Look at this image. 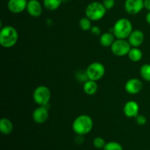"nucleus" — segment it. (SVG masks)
<instances>
[{
  "label": "nucleus",
  "mask_w": 150,
  "mask_h": 150,
  "mask_svg": "<svg viewBox=\"0 0 150 150\" xmlns=\"http://www.w3.org/2000/svg\"><path fill=\"white\" fill-rule=\"evenodd\" d=\"M93 125V120L89 116L82 114L75 119L72 127L76 135L85 136L92 131Z\"/></svg>",
  "instance_id": "f257e3e1"
},
{
  "label": "nucleus",
  "mask_w": 150,
  "mask_h": 150,
  "mask_svg": "<svg viewBox=\"0 0 150 150\" xmlns=\"http://www.w3.org/2000/svg\"><path fill=\"white\" fill-rule=\"evenodd\" d=\"M117 39H127L133 32V25L129 19L123 18L117 20L109 30Z\"/></svg>",
  "instance_id": "f03ea898"
},
{
  "label": "nucleus",
  "mask_w": 150,
  "mask_h": 150,
  "mask_svg": "<svg viewBox=\"0 0 150 150\" xmlns=\"http://www.w3.org/2000/svg\"><path fill=\"white\" fill-rule=\"evenodd\" d=\"M18 40V34L13 26H5L0 31V44L5 48L14 46Z\"/></svg>",
  "instance_id": "7ed1b4c3"
},
{
  "label": "nucleus",
  "mask_w": 150,
  "mask_h": 150,
  "mask_svg": "<svg viewBox=\"0 0 150 150\" xmlns=\"http://www.w3.org/2000/svg\"><path fill=\"white\" fill-rule=\"evenodd\" d=\"M106 10L103 3L93 1L88 4L86 7L85 10V15H86V17L90 19L91 21H96L100 20L105 16Z\"/></svg>",
  "instance_id": "20e7f679"
},
{
  "label": "nucleus",
  "mask_w": 150,
  "mask_h": 150,
  "mask_svg": "<svg viewBox=\"0 0 150 150\" xmlns=\"http://www.w3.org/2000/svg\"><path fill=\"white\" fill-rule=\"evenodd\" d=\"M51 91L47 86H39L33 92V100L38 105L46 106L51 99Z\"/></svg>",
  "instance_id": "39448f33"
},
{
  "label": "nucleus",
  "mask_w": 150,
  "mask_h": 150,
  "mask_svg": "<svg viewBox=\"0 0 150 150\" xmlns=\"http://www.w3.org/2000/svg\"><path fill=\"white\" fill-rule=\"evenodd\" d=\"M86 71L89 80L97 81L103 77L105 73V69L102 63L95 62L91 63L88 66Z\"/></svg>",
  "instance_id": "423d86ee"
},
{
  "label": "nucleus",
  "mask_w": 150,
  "mask_h": 150,
  "mask_svg": "<svg viewBox=\"0 0 150 150\" xmlns=\"http://www.w3.org/2000/svg\"><path fill=\"white\" fill-rule=\"evenodd\" d=\"M111 51L114 55L117 57H123L127 55L131 49V45L129 43L128 40L125 39L115 40L114 43L111 46Z\"/></svg>",
  "instance_id": "0eeeda50"
},
{
  "label": "nucleus",
  "mask_w": 150,
  "mask_h": 150,
  "mask_svg": "<svg viewBox=\"0 0 150 150\" xmlns=\"http://www.w3.org/2000/svg\"><path fill=\"white\" fill-rule=\"evenodd\" d=\"M144 0H125V9L130 15H136L144 8Z\"/></svg>",
  "instance_id": "6e6552de"
},
{
  "label": "nucleus",
  "mask_w": 150,
  "mask_h": 150,
  "mask_svg": "<svg viewBox=\"0 0 150 150\" xmlns=\"http://www.w3.org/2000/svg\"><path fill=\"white\" fill-rule=\"evenodd\" d=\"M125 91L130 95L139 94L143 89V83L139 79H130L126 82Z\"/></svg>",
  "instance_id": "1a4fd4ad"
},
{
  "label": "nucleus",
  "mask_w": 150,
  "mask_h": 150,
  "mask_svg": "<svg viewBox=\"0 0 150 150\" xmlns=\"http://www.w3.org/2000/svg\"><path fill=\"white\" fill-rule=\"evenodd\" d=\"M48 116H49V113L46 106L39 105V107L33 111L32 119L34 122L38 124H43L48 120Z\"/></svg>",
  "instance_id": "9d476101"
},
{
  "label": "nucleus",
  "mask_w": 150,
  "mask_h": 150,
  "mask_svg": "<svg viewBox=\"0 0 150 150\" xmlns=\"http://www.w3.org/2000/svg\"><path fill=\"white\" fill-rule=\"evenodd\" d=\"M123 112L128 118H136L139 114V105L134 100L127 101L123 107Z\"/></svg>",
  "instance_id": "9b49d317"
},
{
  "label": "nucleus",
  "mask_w": 150,
  "mask_h": 150,
  "mask_svg": "<svg viewBox=\"0 0 150 150\" xmlns=\"http://www.w3.org/2000/svg\"><path fill=\"white\" fill-rule=\"evenodd\" d=\"M27 0H9L7 7L13 13H21L26 10Z\"/></svg>",
  "instance_id": "f8f14e48"
},
{
  "label": "nucleus",
  "mask_w": 150,
  "mask_h": 150,
  "mask_svg": "<svg viewBox=\"0 0 150 150\" xmlns=\"http://www.w3.org/2000/svg\"><path fill=\"white\" fill-rule=\"evenodd\" d=\"M26 11L31 16L38 18L42 13V7L38 0H29L26 6Z\"/></svg>",
  "instance_id": "ddd939ff"
},
{
  "label": "nucleus",
  "mask_w": 150,
  "mask_h": 150,
  "mask_svg": "<svg viewBox=\"0 0 150 150\" xmlns=\"http://www.w3.org/2000/svg\"><path fill=\"white\" fill-rule=\"evenodd\" d=\"M144 40V35L143 32L139 29L133 30L130 36L128 37V42L131 47L139 48Z\"/></svg>",
  "instance_id": "4468645a"
},
{
  "label": "nucleus",
  "mask_w": 150,
  "mask_h": 150,
  "mask_svg": "<svg viewBox=\"0 0 150 150\" xmlns=\"http://www.w3.org/2000/svg\"><path fill=\"white\" fill-rule=\"evenodd\" d=\"M115 38L116 37L112 32H105L100 35V42L103 47H111L115 41Z\"/></svg>",
  "instance_id": "2eb2a0df"
},
{
  "label": "nucleus",
  "mask_w": 150,
  "mask_h": 150,
  "mask_svg": "<svg viewBox=\"0 0 150 150\" xmlns=\"http://www.w3.org/2000/svg\"><path fill=\"white\" fill-rule=\"evenodd\" d=\"M13 124L9 119L2 118L0 120V131L4 135H9L13 132Z\"/></svg>",
  "instance_id": "dca6fc26"
},
{
  "label": "nucleus",
  "mask_w": 150,
  "mask_h": 150,
  "mask_svg": "<svg viewBox=\"0 0 150 150\" xmlns=\"http://www.w3.org/2000/svg\"><path fill=\"white\" fill-rule=\"evenodd\" d=\"M83 91L88 95H93L98 91V84L96 81L88 80L83 84Z\"/></svg>",
  "instance_id": "f3484780"
},
{
  "label": "nucleus",
  "mask_w": 150,
  "mask_h": 150,
  "mask_svg": "<svg viewBox=\"0 0 150 150\" xmlns=\"http://www.w3.org/2000/svg\"><path fill=\"white\" fill-rule=\"evenodd\" d=\"M127 56H128L129 59L131 61L136 62H139L142 59V57H143V54H142V50L139 49V48L133 47L130 50Z\"/></svg>",
  "instance_id": "a211bd4d"
},
{
  "label": "nucleus",
  "mask_w": 150,
  "mask_h": 150,
  "mask_svg": "<svg viewBox=\"0 0 150 150\" xmlns=\"http://www.w3.org/2000/svg\"><path fill=\"white\" fill-rule=\"evenodd\" d=\"M62 1L63 0H43V5L47 10L54 11L60 7Z\"/></svg>",
  "instance_id": "6ab92c4d"
},
{
  "label": "nucleus",
  "mask_w": 150,
  "mask_h": 150,
  "mask_svg": "<svg viewBox=\"0 0 150 150\" xmlns=\"http://www.w3.org/2000/svg\"><path fill=\"white\" fill-rule=\"evenodd\" d=\"M140 74L144 80L150 82V64H145L142 66Z\"/></svg>",
  "instance_id": "aec40b11"
},
{
  "label": "nucleus",
  "mask_w": 150,
  "mask_h": 150,
  "mask_svg": "<svg viewBox=\"0 0 150 150\" xmlns=\"http://www.w3.org/2000/svg\"><path fill=\"white\" fill-rule=\"evenodd\" d=\"M92 21L87 17H84L81 18L80 21H79V26L80 28L83 31H88L90 30L92 28Z\"/></svg>",
  "instance_id": "412c9836"
},
{
  "label": "nucleus",
  "mask_w": 150,
  "mask_h": 150,
  "mask_svg": "<svg viewBox=\"0 0 150 150\" xmlns=\"http://www.w3.org/2000/svg\"><path fill=\"white\" fill-rule=\"evenodd\" d=\"M103 150H123V147L117 142H109L106 143Z\"/></svg>",
  "instance_id": "4be33fe9"
},
{
  "label": "nucleus",
  "mask_w": 150,
  "mask_h": 150,
  "mask_svg": "<svg viewBox=\"0 0 150 150\" xmlns=\"http://www.w3.org/2000/svg\"><path fill=\"white\" fill-rule=\"evenodd\" d=\"M105 144H106V143H105V141L103 138L98 136V137H95L94 139L93 145L96 149H103Z\"/></svg>",
  "instance_id": "5701e85b"
},
{
  "label": "nucleus",
  "mask_w": 150,
  "mask_h": 150,
  "mask_svg": "<svg viewBox=\"0 0 150 150\" xmlns=\"http://www.w3.org/2000/svg\"><path fill=\"white\" fill-rule=\"evenodd\" d=\"M76 77L79 81L83 82V83H85V82L87 81L88 80H89V78H88L86 71H81V70L78 71L76 74Z\"/></svg>",
  "instance_id": "b1692460"
},
{
  "label": "nucleus",
  "mask_w": 150,
  "mask_h": 150,
  "mask_svg": "<svg viewBox=\"0 0 150 150\" xmlns=\"http://www.w3.org/2000/svg\"><path fill=\"white\" fill-rule=\"evenodd\" d=\"M136 123H137L138 125H144L146 123V121H147L146 117L142 115V114H139V115L136 117Z\"/></svg>",
  "instance_id": "393cba45"
},
{
  "label": "nucleus",
  "mask_w": 150,
  "mask_h": 150,
  "mask_svg": "<svg viewBox=\"0 0 150 150\" xmlns=\"http://www.w3.org/2000/svg\"><path fill=\"white\" fill-rule=\"evenodd\" d=\"M103 4L106 10H111L114 7V4H115V0H103Z\"/></svg>",
  "instance_id": "a878e982"
},
{
  "label": "nucleus",
  "mask_w": 150,
  "mask_h": 150,
  "mask_svg": "<svg viewBox=\"0 0 150 150\" xmlns=\"http://www.w3.org/2000/svg\"><path fill=\"white\" fill-rule=\"evenodd\" d=\"M90 32L92 35H95V36H99L101 33L100 29V28L97 26H92V28H91V29H90Z\"/></svg>",
  "instance_id": "bb28decb"
},
{
  "label": "nucleus",
  "mask_w": 150,
  "mask_h": 150,
  "mask_svg": "<svg viewBox=\"0 0 150 150\" xmlns=\"http://www.w3.org/2000/svg\"><path fill=\"white\" fill-rule=\"evenodd\" d=\"M76 143L78 144H82L84 142V139H83V136H81V135H77V137L75 139Z\"/></svg>",
  "instance_id": "cd10ccee"
},
{
  "label": "nucleus",
  "mask_w": 150,
  "mask_h": 150,
  "mask_svg": "<svg viewBox=\"0 0 150 150\" xmlns=\"http://www.w3.org/2000/svg\"><path fill=\"white\" fill-rule=\"evenodd\" d=\"M144 8L150 11V0H144Z\"/></svg>",
  "instance_id": "c85d7f7f"
},
{
  "label": "nucleus",
  "mask_w": 150,
  "mask_h": 150,
  "mask_svg": "<svg viewBox=\"0 0 150 150\" xmlns=\"http://www.w3.org/2000/svg\"><path fill=\"white\" fill-rule=\"evenodd\" d=\"M146 21L147 22L148 24L150 25V11H149V13L146 14Z\"/></svg>",
  "instance_id": "c756f323"
},
{
  "label": "nucleus",
  "mask_w": 150,
  "mask_h": 150,
  "mask_svg": "<svg viewBox=\"0 0 150 150\" xmlns=\"http://www.w3.org/2000/svg\"><path fill=\"white\" fill-rule=\"evenodd\" d=\"M64 1H70V0H64Z\"/></svg>",
  "instance_id": "7c9ffc66"
}]
</instances>
